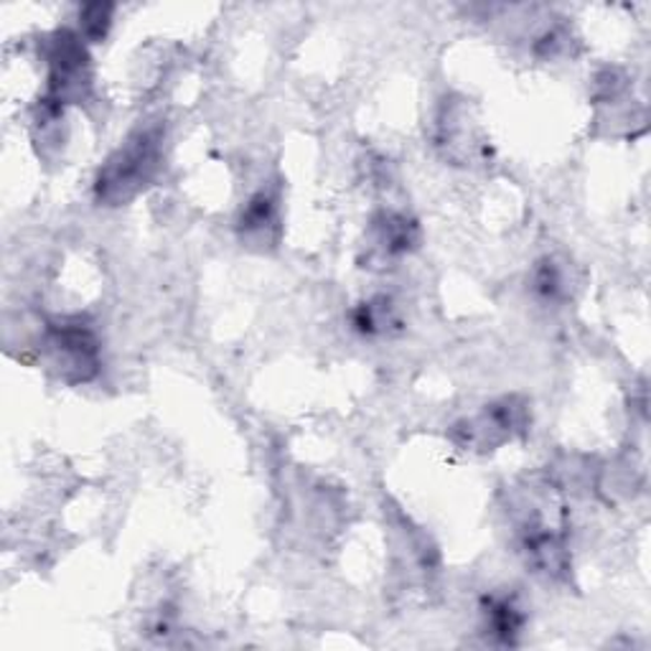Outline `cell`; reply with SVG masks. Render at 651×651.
<instances>
[{"instance_id":"6da1fadb","label":"cell","mask_w":651,"mask_h":651,"mask_svg":"<svg viewBox=\"0 0 651 651\" xmlns=\"http://www.w3.org/2000/svg\"><path fill=\"white\" fill-rule=\"evenodd\" d=\"M160 143H164V133L158 125L135 131L100 168L98 181H94L98 199L110 206H120L138 197L158 171Z\"/></svg>"},{"instance_id":"7a4b0ae2","label":"cell","mask_w":651,"mask_h":651,"mask_svg":"<svg viewBox=\"0 0 651 651\" xmlns=\"http://www.w3.org/2000/svg\"><path fill=\"white\" fill-rule=\"evenodd\" d=\"M46 349H49L52 367L61 380L71 384L87 382L98 374L100 347L94 334L79 321L52 324L46 332Z\"/></svg>"},{"instance_id":"3957f363","label":"cell","mask_w":651,"mask_h":651,"mask_svg":"<svg viewBox=\"0 0 651 651\" xmlns=\"http://www.w3.org/2000/svg\"><path fill=\"white\" fill-rule=\"evenodd\" d=\"M527 425V407L514 397H506L489 405L484 413L473 420L456 425L453 438L469 448H496L509 440L514 433H521Z\"/></svg>"},{"instance_id":"277c9868","label":"cell","mask_w":651,"mask_h":651,"mask_svg":"<svg viewBox=\"0 0 651 651\" xmlns=\"http://www.w3.org/2000/svg\"><path fill=\"white\" fill-rule=\"evenodd\" d=\"M377 250L388 257H400L409 252L417 243V224L405 214H382L374 222Z\"/></svg>"},{"instance_id":"5b68a950","label":"cell","mask_w":651,"mask_h":651,"mask_svg":"<svg viewBox=\"0 0 651 651\" xmlns=\"http://www.w3.org/2000/svg\"><path fill=\"white\" fill-rule=\"evenodd\" d=\"M276 229H278L276 199L260 191V194H255L243 209V216H239V232H243V237L250 239V243L265 245L270 243V232Z\"/></svg>"},{"instance_id":"8992f818","label":"cell","mask_w":651,"mask_h":651,"mask_svg":"<svg viewBox=\"0 0 651 651\" xmlns=\"http://www.w3.org/2000/svg\"><path fill=\"white\" fill-rule=\"evenodd\" d=\"M484 616L486 629L492 631V637L504 641V644H514L521 626H525V614H521V608L514 603V598L506 596L489 598L484 606Z\"/></svg>"},{"instance_id":"52a82bcc","label":"cell","mask_w":651,"mask_h":651,"mask_svg":"<svg viewBox=\"0 0 651 651\" xmlns=\"http://www.w3.org/2000/svg\"><path fill=\"white\" fill-rule=\"evenodd\" d=\"M353 326H357V332L372 336V334H382L388 332L390 326L397 324L395 318V311H392V305L380 299V301H369V303H361L357 311H353Z\"/></svg>"},{"instance_id":"ba28073f","label":"cell","mask_w":651,"mask_h":651,"mask_svg":"<svg viewBox=\"0 0 651 651\" xmlns=\"http://www.w3.org/2000/svg\"><path fill=\"white\" fill-rule=\"evenodd\" d=\"M532 283H535V291L548 301H558L562 291H565V278H562L560 268L552 260H545L537 265Z\"/></svg>"},{"instance_id":"9c48e42d","label":"cell","mask_w":651,"mask_h":651,"mask_svg":"<svg viewBox=\"0 0 651 651\" xmlns=\"http://www.w3.org/2000/svg\"><path fill=\"white\" fill-rule=\"evenodd\" d=\"M112 21V5H87L82 15H79V29H82V38L90 42H100L108 34Z\"/></svg>"}]
</instances>
